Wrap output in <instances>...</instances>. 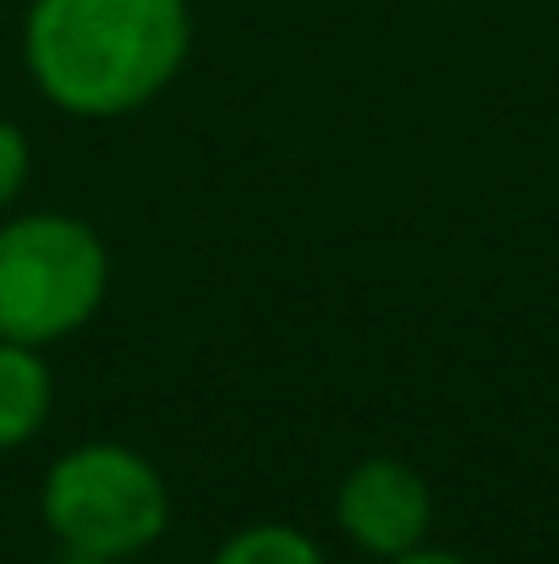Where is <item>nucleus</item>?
Returning <instances> with one entry per match:
<instances>
[{
  "label": "nucleus",
  "instance_id": "1",
  "mask_svg": "<svg viewBox=\"0 0 559 564\" xmlns=\"http://www.w3.org/2000/svg\"><path fill=\"white\" fill-rule=\"evenodd\" d=\"M192 44L186 0H33L22 61L72 116H127L171 88Z\"/></svg>",
  "mask_w": 559,
  "mask_h": 564
},
{
  "label": "nucleus",
  "instance_id": "2",
  "mask_svg": "<svg viewBox=\"0 0 559 564\" xmlns=\"http://www.w3.org/2000/svg\"><path fill=\"white\" fill-rule=\"evenodd\" d=\"M110 291L105 241L72 214L0 225V340L50 346L77 335Z\"/></svg>",
  "mask_w": 559,
  "mask_h": 564
},
{
  "label": "nucleus",
  "instance_id": "3",
  "mask_svg": "<svg viewBox=\"0 0 559 564\" xmlns=\"http://www.w3.org/2000/svg\"><path fill=\"white\" fill-rule=\"evenodd\" d=\"M39 510L66 554H94L116 564L160 543L171 521V494L154 460H143L138 449L77 444L50 466Z\"/></svg>",
  "mask_w": 559,
  "mask_h": 564
},
{
  "label": "nucleus",
  "instance_id": "4",
  "mask_svg": "<svg viewBox=\"0 0 559 564\" xmlns=\"http://www.w3.org/2000/svg\"><path fill=\"white\" fill-rule=\"evenodd\" d=\"M335 521L373 560H395V554L422 549L428 521H433V499H428V482L406 460L373 455L346 471V482L335 494Z\"/></svg>",
  "mask_w": 559,
  "mask_h": 564
},
{
  "label": "nucleus",
  "instance_id": "5",
  "mask_svg": "<svg viewBox=\"0 0 559 564\" xmlns=\"http://www.w3.org/2000/svg\"><path fill=\"white\" fill-rule=\"evenodd\" d=\"M50 368L39 357V346H22V340H0V449H17L28 444L44 416H50Z\"/></svg>",
  "mask_w": 559,
  "mask_h": 564
},
{
  "label": "nucleus",
  "instance_id": "6",
  "mask_svg": "<svg viewBox=\"0 0 559 564\" xmlns=\"http://www.w3.org/2000/svg\"><path fill=\"white\" fill-rule=\"evenodd\" d=\"M208 564H330L324 549L297 527H247Z\"/></svg>",
  "mask_w": 559,
  "mask_h": 564
},
{
  "label": "nucleus",
  "instance_id": "7",
  "mask_svg": "<svg viewBox=\"0 0 559 564\" xmlns=\"http://www.w3.org/2000/svg\"><path fill=\"white\" fill-rule=\"evenodd\" d=\"M28 171H33V154H28V138L11 127V121H0V208H11L22 187H28Z\"/></svg>",
  "mask_w": 559,
  "mask_h": 564
},
{
  "label": "nucleus",
  "instance_id": "8",
  "mask_svg": "<svg viewBox=\"0 0 559 564\" xmlns=\"http://www.w3.org/2000/svg\"><path fill=\"white\" fill-rule=\"evenodd\" d=\"M384 564H466V560L439 554V549H411V554H395V560H384Z\"/></svg>",
  "mask_w": 559,
  "mask_h": 564
}]
</instances>
